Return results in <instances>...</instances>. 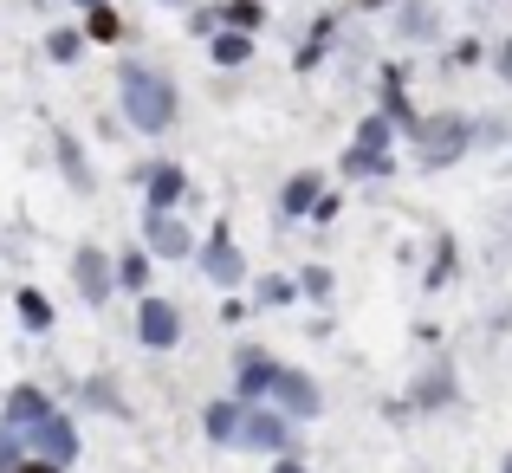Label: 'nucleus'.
I'll use <instances>...</instances> for the list:
<instances>
[{
	"label": "nucleus",
	"instance_id": "a211bd4d",
	"mask_svg": "<svg viewBox=\"0 0 512 473\" xmlns=\"http://www.w3.org/2000/svg\"><path fill=\"white\" fill-rule=\"evenodd\" d=\"M208 59L221 65V72H247V65H253V33H240V26H214V33H208Z\"/></svg>",
	"mask_w": 512,
	"mask_h": 473
},
{
	"label": "nucleus",
	"instance_id": "f3484780",
	"mask_svg": "<svg viewBox=\"0 0 512 473\" xmlns=\"http://www.w3.org/2000/svg\"><path fill=\"white\" fill-rule=\"evenodd\" d=\"M240 415H247V402H240V396L208 402V409H201V435H208L214 448H234V441H240Z\"/></svg>",
	"mask_w": 512,
	"mask_h": 473
},
{
	"label": "nucleus",
	"instance_id": "9d476101",
	"mask_svg": "<svg viewBox=\"0 0 512 473\" xmlns=\"http://www.w3.org/2000/svg\"><path fill=\"white\" fill-rule=\"evenodd\" d=\"M72 286H78V299L91 305V312H98V305H111V292H117V260L104 247H78L72 253Z\"/></svg>",
	"mask_w": 512,
	"mask_h": 473
},
{
	"label": "nucleus",
	"instance_id": "7ed1b4c3",
	"mask_svg": "<svg viewBox=\"0 0 512 473\" xmlns=\"http://www.w3.org/2000/svg\"><path fill=\"white\" fill-rule=\"evenodd\" d=\"M396 137L402 130L389 124L383 111H370L357 130H350V143L338 156V175H350V182H383V175H396Z\"/></svg>",
	"mask_w": 512,
	"mask_h": 473
},
{
	"label": "nucleus",
	"instance_id": "1a4fd4ad",
	"mask_svg": "<svg viewBox=\"0 0 512 473\" xmlns=\"http://www.w3.org/2000/svg\"><path fill=\"white\" fill-rule=\"evenodd\" d=\"M279 370H286V363H279L273 350H260V344H240V350H234V396H240V402H273V383H279Z\"/></svg>",
	"mask_w": 512,
	"mask_h": 473
},
{
	"label": "nucleus",
	"instance_id": "39448f33",
	"mask_svg": "<svg viewBox=\"0 0 512 473\" xmlns=\"http://www.w3.org/2000/svg\"><path fill=\"white\" fill-rule=\"evenodd\" d=\"M234 448H247V454H273V461H279V454L299 448V422H292L286 409H273V402H247Z\"/></svg>",
	"mask_w": 512,
	"mask_h": 473
},
{
	"label": "nucleus",
	"instance_id": "72a5a7b5",
	"mask_svg": "<svg viewBox=\"0 0 512 473\" xmlns=\"http://www.w3.org/2000/svg\"><path fill=\"white\" fill-rule=\"evenodd\" d=\"M13 473H59V467H52V461H39V454H26V461L13 467Z\"/></svg>",
	"mask_w": 512,
	"mask_h": 473
},
{
	"label": "nucleus",
	"instance_id": "423d86ee",
	"mask_svg": "<svg viewBox=\"0 0 512 473\" xmlns=\"http://www.w3.org/2000/svg\"><path fill=\"white\" fill-rule=\"evenodd\" d=\"M78 448H85V441H78V422H72V415H59V409H52V415H39V422L26 428V454L52 461L59 473L78 461Z\"/></svg>",
	"mask_w": 512,
	"mask_h": 473
},
{
	"label": "nucleus",
	"instance_id": "e433bc0d",
	"mask_svg": "<svg viewBox=\"0 0 512 473\" xmlns=\"http://www.w3.org/2000/svg\"><path fill=\"white\" fill-rule=\"evenodd\" d=\"M500 473H512V454H506V461H500Z\"/></svg>",
	"mask_w": 512,
	"mask_h": 473
},
{
	"label": "nucleus",
	"instance_id": "c756f323",
	"mask_svg": "<svg viewBox=\"0 0 512 473\" xmlns=\"http://www.w3.org/2000/svg\"><path fill=\"white\" fill-rule=\"evenodd\" d=\"M214 26H221V7H188V33H201V39H208Z\"/></svg>",
	"mask_w": 512,
	"mask_h": 473
},
{
	"label": "nucleus",
	"instance_id": "0eeeda50",
	"mask_svg": "<svg viewBox=\"0 0 512 473\" xmlns=\"http://www.w3.org/2000/svg\"><path fill=\"white\" fill-rule=\"evenodd\" d=\"M130 331H137L143 350H175V344H182V305L163 299V292H143V299H137V324H130Z\"/></svg>",
	"mask_w": 512,
	"mask_h": 473
},
{
	"label": "nucleus",
	"instance_id": "5701e85b",
	"mask_svg": "<svg viewBox=\"0 0 512 473\" xmlns=\"http://www.w3.org/2000/svg\"><path fill=\"white\" fill-rule=\"evenodd\" d=\"M85 46H91L85 26H52V33H46V59L52 65H78V59H85Z\"/></svg>",
	"mask_w": 512,
	"mask_h": 473
},
{
	"label": "nucleus",
	"instance_id": "b1692460",
	"mask_svg": "<svg viewBox=\"0 0 512 473\" xmlns=\"http://www.w3.org/2000/svg\"><path fill=\"white\" fill-rule=\"evenodd\" d=\"M409 402H415V409H441V402H454V370H448V363H435V370L415 383Z\"/></svg>",
	"mask_w": 512,
	"mask_h": 473
},
{
	"label": "nucleus",
	"instance_id": "f8f14e48",
	"mask_svg": "<svg viewBox=\"0 0 512 473\" xmlns=\"http://www.w3.org/2000/svg\"><path fill=\"white\" fill-rule=\"evenodd\" d=\"M273 409H286L292 422H318V415H325V389H318L305 370H279V383H273Z\"/></svg>",
	"mask_w": 512,
	"mask_h": 473
},
{
	"label": "nucleus",
	"instance_id": "473e14b6",
	"mask_svg": "<svg viewBox=\"0 0 512 473\" xmlns=\"http://www.w3.org/2000/svg\"><path fill=\"white\" fill-rule=\"evenodd\" d=\"M273 473H312V467H305L299 454H279V461H273Z\"/></svg>",
	"mask_w": 512,
	"mask_h": 473
},
{
	"label": "nucleus",
	"instance_id": "ddd939ff",
	"mask_svg": "<svg viewBox=\"0 0 512 473\" xmlns=\"http://www.w3.org/2000/svg\"><path fill=\"white\" fill-rule=\"evenodd\" d=\"M389 26H396L402 46H435L441 39V7L435 0H396V7H389Z\"/></svg>",
	"mask_w": 512,
	"mask_h": 473
},
{
	"label": "nucleus",
	"instance_id": "4468645a",
	"mask_svg": "<svg viewBox=\"0 0 512 473\" xmlns=\"http://www.w3.org/2000/svg\"><path fill=\"white\" fill-rule=\"evenodd\" d=\"M318 195H325V169H299V175H286V182H279V221L299 227L305 214L318 208Z\"/></svg>",
	"mask_w": 512,
	"mask_h": 473
},
{
	"label": "nucleus",
	"instance_id": "2f4dec72",
	"mask_svg": "<svg viewBox=\"0 0 512 473\" xmlns=\"http://www.w3.org/2000/svg\"><path fill=\"white\" fill-rule=\"evenodd\" d=\"M493 65H500V78H506V85H512V33H506V46L493 52Z\"/></svg>",
	"mask_w": 512,
	"mask_h": 473
},
{
	"label": "nucleus",
	"instance_id": "9b49d317",
	"mask_svg": "<svg viewBox=\"0 0 512 473\" xmlns=\"http://www.w3.org/2000/svg\"><path fill=\"white\" fill-rule=\"evenodd\" d=\"M137 188H143V208H182L195 182H188L182 162H143V169H137Z\"/></svg>",
	"mask_w": 512,
	"mask_h": 473
},
{
	"label": "nucleus",
	"instance_id": "f257e3e1",
	"mask_svg": "<svg viewBox=\"0 0 512 473\" xmlns=\"http://www.w3.org/2000/svg\"><path fill=\"white\" fill-rule=\"evenodd\" d=\"M117 111H124L130 130L143 137H169L175 117H182V91L163 65H143V59H124L117 65Z\"/></svg>",
	"mask_w": 512,
	"mask_h": 473
},
{
	"label": "nucleus",
	"instance_id": "bb28decb",
	"mask_svg": "<svg viewBox=\"0 0 512 473\" xmlns=\"http://www.w3.org/2000/svg\"><path fill=\"white\" fill-rule=\"evenodd\" d=\"M253 299H260V305H299V279H279V273H266L260 286H253Z\"/></svg>",
	"mask_w": 512,
	"mask_h": 473
},
{
	"label": "nucleus",
	"instance_id": "c85d7f7f",
	"mask_svg": "<svg viewBox=\"0 0 512 473\" xmlns=\"http://www.w3.org/2000/svg\"><path fill=\"white\" fill-rule=\"evenodd\" d=\"M20 461H26V435L13 422H0V473H13Z\"/></svg>",
	"mask_w": 512,
	"mask_h": 473
},
{
	"label": "nucleus",
	"instance_id": "dca6fc26",
	"mask_svg": "<svg viewBox=\"0 0 512 473\" xmlns=\"http://www.w3.org/2000/svg\"><path fill=\"white\" fill-rule=\"evenodd\" d=\"M376 91H383V104H376V111H383V117H389L396 130H409L415 117H422V111L409 104V78H402V65H383V78H376Z\"/></svg>",
	"mask_w": 512,
	"mask_h": 473
},
{
	"label": "nucleus",
	"instance_id": "cd10ccee",
	"mask_svg": "<svg viewBox=\"0 0 512 473\" xmlns=\"http://www.w3.org/2000/svg\"><path fill=\"white\" fill-rule=\"evenodd\" d=\"M331 286H338V279H331V266H305V273H299V299H318V305H325Z\"/></svg>",
	"mask_w": 512,
	"mask_h": 473
},
{
	"label": "nucleus",
	"instance_id": "20e7f679",
	"mask_svg": "<svg viewBox=\"0 0 512 473\" xmlns=\"http://www.w3.org/2000/svg\"><path fill=\"white\" fill-rule=\"evenodd\" d=\"M195 273L214 279L221 292H240V286H247V253H240V240H234V227H227V221H214L208 234L195 240Z\"/></svg>",
	"mask_w": 512,
	"mask_h": 473
},
{
	"label": "nucleus",
	"instance_id": "f03ea898",
	"mask_svg": "<svg viewBox=\"0 0 512 473\" xmlns=\"http://www.w3.org/2000/svg\"><path fill=\"white\" fill-rule=\"evenodd\" d=\"M402 137H409V150H415L422 169H448V162H461L480 143V130H474V117H461V111H435V117H415Z\"/></svg>",
	"mask_w": 512,
	"mask_h": 473
},
{
	"label": "nucleus",
	"instance_id": "aec40b11",
	"mask_svg": "<svg viewBox=\"0 0 512 473\" xmlns=\"http://www.w3.org/2000/svg\"><path fill=\"white\" fill-rule=\"evenodd\" d=\"M52 150H59L65 188H72V195H91V162H85V150H78V137H72V130H52Z\"/></svg>",
	"mask_w": 512,
	"mask_h": 473
},
{
	"label": "nucleus",
	"instance_id": "4be33fe9",
	"mask_svg": "<svg viewBox=\"0 0 512 473\" xmlns=\"http://www.w3.org/2000/svg\"><path fill=\"white\" fill-rule=\"evenodd\" d=\"M78 26H85L91 46H117V39H124V13H117L111 0H104V7H85V20H78Z\"/></svg>",
	"mask_w": 512,
	"mask_h": 473
},
{
	"label": "nucleus",
	"instance_id": "a878e982",
	"mask_svg": "<svg viewBox=\"0 0 512 473\" xmlns=\"http://www.w3.org/2000/svg\"><path fill=\"white\" fill-rule=\"evenodd\" d=\"M214 7H221V26H240V33L266 26V0H214Z\"/></svg>",
	"mask_w": 512,
	"mask_h": 473
},
{
	"label": "nucleus",
	"instance_id": "6e6552de",
	"mask_svg": "<svg viewBox=\"0 0 512 473\" xmlns=\"http://www.w3.org/2000/svg\"><path fill=\"white\" fill-rule=\"evenodd\" d=\"M143 247L156 260H195V227L175 208H143Z\"/></svg>",
	"mask_w": 512,
	"mask_h": 473
},
{
	"label": "nucleus",
	"instance_id": "393cba45",
	"mask_svg": "<svg viewBox=\"0 0 512 473\" xmlns=\"http://www.w3.org/2000/svg\"><path fill=\"white\" fill-rule=\"evenodd\" d=\"M13 312H20L26 331H52V299L39 286H20V292H13Z\"/></svg>",
	"mask_w": 512,
	"mask_h": 473
},
{
	"label": "nucleus",
	"instance_id": "2eb2a0df",
	"mask_svg": "<svg viewBox=\"0 0 512 473\" xmlns=\"http://www.w3.org/2000/svg\"><path fill=\"white\" fill-rule=\"evenodd\" d=\"M39 415H52V396H46L39 383H13L7 396H0V422H13L20 435H26V428L39 422Z\"/></svg>",
	"mask_w": 512,
	"mask_h": 473
},
{
	"label": "nucleus",
	"instance_id": "6ab92c4d",
	"mask_svg": "<svg viewBox=\"0 0 512 473\" xmlns=\"http://www.w3.org/2000/svg\"><path fill=\"white\" fill-rule=\"evenodd\" d=\"M117 260V292H130V299H143V292H150V273H156V253L143 247H124V253H111Z\"/></svg>",
	"mask_w": 512,
	"mask_h": 473
},
{
	"label": "nucleus",
	"instance_id": "f704fd0d",
	"mask_svg": "<svg viewBox=\"0 0 512 473\" xmlns=\"http://www.w3.org/2000/svg\"><path fill=\"white\" fill-rule=\"evenodd\" d=\"M72 7H78V13H85V7H104V0H72Z\"/></svg>",
	"mask_w": 512,
	"mask_h": 473
},
{
	"label": "nucleus",
	"instance_id": "412c9836",
	"mask_svg": "<svg viewBox=\"0 0 512 473\" xmlns=\"http://www.w3.org/2000/svg\"><path fill=\"white\" fill-rule=\"evenodd\" d=\"M454 273H461V247H454V234H435V253H428V279H422V286L441 292V286H454Z\"/></svg>",
	"mask_w": 512,
	"mask_h": 473
},
{
	"label": "nucleus",
	"instance_id": "c9c22d12",
	"mask_svg": "<svg viewBox=\"0 0 512 473\" xmlns=\"http://www.w3.org/2000/svg\"><path fill=\"white\" fill-rule=\"evenodd\" d=\"M163 7H195V0H163Z\"/></svg>",
	"mask_w": 512,
	"mask_h": 473
},
{
	"label": "nucleus",
	"instance_id": "7c9ffc66",
	"mask_svg": "<svg viewBox=\"0 0 512 473\" xmlns=\"http://www.w3.org/2000/svg\"><path fill=\"white\" fill-rule=\"evenodd\" d=\"M448 65H480V39H461V46L448 52Z\"/></svg>",
	"mask_w": 512,
	"mask_h": 473
}]
</instances>
